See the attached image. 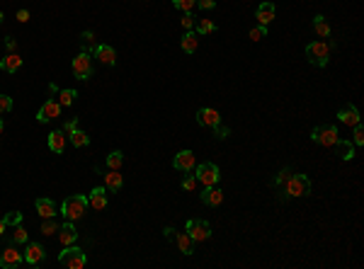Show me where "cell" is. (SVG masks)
Here are the masks:
<instances>
[{"label": "cell", "instance_id": "cell-1", "mask_svg": "<svg viewBox=\"0 0 364 269\" xmlns=\"http://www.w3.org/2000/svg\"><path fill=\"white\" fill-rule=\"evenodd\" d=\"M330 51H333V46L328 41H323V39H318V41H311L309 46H306V58H309L311 66L323 68V66H328V61H330Z\"/></svg>", "mask_w": 364, "mask_h": 269}, {"label": "cell", "instance_id": "cell-2", "mask_svg": "<svg viewBox=\"0 0 364 269\" xmlns=\"http://www.w3.org/2000/svg\"><path fill=\"white\" fill-rule=\"evenodd\" d=\"M88 211V197H68L63 204H61V214L66 221H78L83 218V214Z\"/></svg>", "mask_w": 364, "mask_h": 269}, {"label": "cell", "instance_id": "cell-3", "mask_svg": "<svg viewBox=\"0 0 364 269\" xmlns=\"http://www.w3.org/2000/svg\"><path fill=\"white\" fill-rule=\"evenodd\" d=\"M85 252L80 250V248H73V245H66L63 252L58 255V265L66 269H83L85 267Z\"/></svg>", "mask_w": 364, "mask_h": 269}, {"label": "cell", "instance_id": "cell-4", "mask_svg": "<svg viewBox=\"0 0 364 269\" xmlns=\"http://www.w3.org/2000/svg\"><path fill=\"white\" fill-rule=\"evenodd\" d=\"M284 192L287 197H309L311 194V179L306 175H294L291 172L289 179L284 182Z\"/></svg>", "mask_w": 364, "mask_h": 269}, {"label": "cell", "instance_id": "cell-5", "mask_svg": "<svg viewBox=\"0 0 364 269\" xmlns=\"http://www.w3.org/2000/svg\"><path fill=\"white\" fill-rule=\"evenodd\" d=\"M338 136H340L338 134V126H333V124H321L311 131V138L318 145H323V148H333V145L338 143Z\"/></svg>", "mask_w": 364, "mask_h": 269}, {"label": "cell", "instance_id": "cell-6", "mask_svg": "<svg viewBox=\"0 0 364 269\" xmlns=\"http://www.w3.org/2000/svg\"><path fill=\"white\" fill-rule=\"evenodd\" d=\"M92 73H95V66H92V58L88 51H80V54L73 58V75L78 80H90Z\"/></svg>", "mask_w": 364, "mask_h": 269}, {"label": "cell", "instance_id": "cell-7", "mask_svg": "<svg viewBox=\"0 0 364 269\" xmlns=\"http://www.w3.org/2000/svg\"><path fill=\"white\" fill-rule=\"evenodd\" d=\"M187 233H189V238H192L194 243H204V240H209V235H211V226H209L206 221H201V218H189V221H187Z\"/></svg>", "mask_w": 364, "mask_h": 269}, {"label": "cell", "instance_id": "cell-8", "mask_svg": "<svg viewBox=\"0 0 364 269\" xmlns=\"http://www.w3.org/2000/svg\"><path fill=\"white\" fill-rule=\"evenodd\" d=\"M194 177L199 179V184L211 187V184H216L218 179H221V172H218V167L214 162H201V165H197V175Z\"/></svg>", "mask_w": 364, "mask_h": 269}, {"label": "cell", "instance_id": "cell-9", "mask_svg": "<svg viewBox=\"0 0 364 269\" xmlns=\"http://www.w3.org/2000/svg\"><path fill=\"white\" fill-rule=\"evenodd\" d=\"M165 235H168L170 240H175V245L180 248L182 255H192V252H194V240L189 238L187 231H184V233H178V231H173V228H165Z\"/></svg>", "mask_w": 364, "mask_h": 269}, {"label": "cell", "instance_id": "cell-10", "mask_svg": "<svg viewBox=\"0 0 364 269\" xmlns=\"http://www.w3.org/2000/svg\"><path fill=\"white\" fill-rule=\"evenodd\" d=\"M22 262H24V255L17 248H12V245L0 252V267L2 269H17Z\"/></svg>", "mask_w": 364, "mask_h": 269}, {"label": "cell", "instance_id": "cell-11", "mask_svg": "<svg viewBox=\"0 0 364 269\" xmlns=\"http://www.w3.org/2000/svg\"><path fill=\"white\" fill-rule=\"evenodd\" d=\"M173 167L180 170V172H192L197 167V155L192 150H180L175 158H173Z\"/></svg>", "mask_w": 364, "mask_h": 269}, {"label": "cell", "instance_id": "cell-12", "mask_svg": "<svg viewBox=\"0 0 364 269\" xmlns=\"http://www.w3.org/2000/svg\"><path fill=\"white\" fill-rule=\"evenodd\" d=\"M56 117H61V105H58L56 100H46V102L41 105V109L36 112V122H39V124H46V122H51Z\"/></svg>", "mask_w": 364, "mask_h": 269}, {"label": "cell", "instance_id": "cell-13", "mask_svg": "<svg viewBox=\"0 0 364 269\" xmlns=\"http://www.w3.org/2000/svg\"><path fill=\"white\" fill-rule=\"evenodd\" d=\"M274 15H277V10H274L272 2H260L257 5V10H255V19H257V24L260 27H270L272 24Z\"/></svg>", "mask_w": 364, "mask_h": 269}, {"label": "cell", "instance_id": "cell-14", "mask_svg": "<svg viewBox=\"0 0 364 269\" xmlns=\"http://www.w3.org/2000/svg\"><path fill=\"white\" fill-rule=\"evenodd\" d=\"M22 255H24V262H27V265H32V267L41 265V262H44V257H46V252H44V248H41L39 243H27V250L22 252Z\"/></svg>", "mask_w": 364, "mask_h": 269}, {"label": "cell", "instance_id": "cell-15", "mask_svg": "<svg viewBox=\"0 0 364 269\" xmlns=\"http://www.w3.org/2000/svg\"><path fill=\"white\" fill-rule=\"evenodd\" d=\"M197 124L199 126H206V129H214V126L221 124V114H218L216 109L211 107H204L197 112Z\"/></svg>", "mask_w": 364, "mask_h": 269}, {"label": "cell", "instance_id": "cell-16", "mask_svg": "<svg viewBox=\"0 0 364 269\" xmlns=\"http://www.w3.org/2000/svg\"><path fill=\"white\" fill-rule=\"evenodd\" d=\"M92 51H95V58H97L100 63H105V66H114V63H117V51H114L109 44H100V46H95Z\"/></svg>", "mask_w": 364, "mask_h": 269}, {"label": "cell", "instance_id": "cell-17", "mask_svg": "<svg viewBox=\"0 0 364 269\" xmlns=\"http://www.w3.org/2000/svg\"><path fill=\"white\" fill-rule=\"evenodd\" d=\"M88 206L102 211L107 206V187H95L90 194H88Z\"/></svg>", "mask_w": 364, "mask_h": 269}, {"label": "cell", "instance_id": "cell-18", "mask_svg": "<svg viewBox=\"0 0 364 269\" xmlns=\"http://www.w3.org/2000/svg\"><path fill=\"white\" fill-rule=\"evenodd\" d=\"M75 240H78V231H75L73 221H66V223L58 228V243L66 248V245H73Z\"/></svg>", "mask_w": 364, "mask_h": 269}, {"label": "cell", "instance_id": "cell-19", "mask_svg": "<svg viewBox=\"0 0 364 269\" xmlns=\"http://www.w3.org/2000/svg\"><path fill=\"white\" fill-rule=\"evenodd\" d=\"M338 119H340L343 124H347V126L362 124V122H360V112H357V107H355V105H345V107L338 112Z\"/></svg>", "mask_w": 364, "mask_h": 269}, {"label": "cell", "instance_id": "cell-20", "mask_svg": "<svg viewBox=\"0 0 364 269\" xmlns=\"http://www.w3.org/2000/svg\"><path fill=\"white\" fill-rule=\"evenodd\" d=\"M201 201H204L206 206H221V201H223V192L218 189L216 184H211V187H206V189L201 192Z\"/></svg>", "mask_w": 364, "mask_h": 269}, {"label": "cell", "instance_id": "cell-21", "mask_svg": "<svg viewBox=\"0 0 364 269\" xmlns=\"http://www.w3.org/2000/svg\"><path fill=\"white\" fill-rule=\"evenodd\" d=\"M34 206H36V214L41 216V218H54L56 211H58L51 199H36Z\"/></svg>", "mask_w": 364, "mask_h": 269}, {"label": "cell", "instance_id": "cell-22", "mask_svg": "<svg viewBox=\"0 0 364 269\" xmlns=\"http://www.w3.org/2000/svg\"><path fill=\"white\" fill-rule=\"evenodd\" d=\"M0 68L5 73H15L22 68V58H19V54H15V51H10V54L5 56V58H0Z\"/></svg>", "mask_w": 364, "mask_h": 269}, {"label": "cell", "instance_id": "cell-23", "mask_svg": "<svg viewBox=\"0 0 364 269\" xmlns=\"http://www.w3.org/2000/svg\"><path fill=\"white\" fill-rule=\"evenodd\" d=\"M49 148L61 155L66 150V131H51L49 134Z\"/></svg>", "mask_w": 364, "mask_h": 269}, {"label": "cell", "instance_id": "cell-24", "mask_svg": "<svg viewBox=\"0 0 364 269\" xmlns=\"http://www.w3.org/2000/svg\"><path fill=\"white\" fill-rule=\"evenodd\" d=\"M335 150H338V155L343 158V160H352L355 158V143H350L345 138H338V143L333 145Z\"/></svg>", "mask_w": 364, "mask_h": 269}, {"label": "cell", "instance_id": "cell-25", "mask_svg": "<svg viewBox=\"0 0 364 269\" xmlns=\"http://www.w3.org/2000/svg\"><path fill=\"white\" fill-rule=\"evenodd\" d=\"M180 44H182V51H184V54H194V51H197V46H199V39H197V34L189 29L187 34L182 36Z\"/></svg>", "mask_w": 364, "mask_h": 269}, {"label": "cell", "instance_id": "cell-26", "mask_svg": "<svg viewBox=\"0 0 364 269\" xmlns=\"http://www.w3.org/2000/svg\"><path fill=\"white\" fill-rule=\"evenodd\" d=\"M122 184H124V179L119 175V170H109L107 175H105V187H107V189L117 192V189H122Z\"/></svg>", "mask_w": 364, "mask_h": 269}, {"label": "cell", "instance_id": "cell-27", "mask_svg": "<svg viewBox=\"0 0 364 269\" xmlns=\"http://www.w3.org/2000/svg\"><path fill=\"white\" fill-rule=\"evenodd\" d=\"M68 134H71V143L75 145V148H85V145L90 143V136H88L85 131H80L78 126H75V129H71Z\"/></svg>", "mask_w": 364, "mask_h": 269}, {"label": "cell", "instance_id": "cell-28", "mask_svg": "<svg viewBox=\"0 0 364 269\" xmlns=\"http://www.w3.org/2000/svg\"><path fill=\"white\" fill-rule=\"evenodd\" d=\"M313 29H316V34L321 36V39H328L330 36V24H328V19L323 15H316L313 17Z\"/></svg>", "mask_w": 364, "mask_h": 269}, {"label": "cell", "instance_id": "cell-29", "mask_svg": "<svg viewBox=\"0 0 364 269\" xmlns=\"http://www.w3.org/2000/svg\"><path fill=\"white\" fill-rule=\"evenodd\" d=\"M122 162H124V153L122 150H112L107 155V167L109 170H122Z\"/></svg>", "mask_w": 364, "mask_h": 269}, {"label": "cell", "instance_id": "cell-30", "mask_svg": "<svg viewBox=\"0 0 364 269\" xmlns=\"http://www.w3.org/2000/svg\"><path fill=\"white\" fill-rule=\"evenodd\" d=\"M75 97H78L75 90H61V92H58V105H61V107H71L73 102H75Z\"/></svg>", "mask_w": 364, "mask_h": 269}, {"label": "cell", "instance_id": "cell-31", "mask_svg": "<svg viewBox=\"0 0 364 269\" xmlns=\"http://www.w3.org/2000/svg\"><path fill=\"white\" fill-rule=\"evenodd\" d=\"M197 32H199V34H211V32H216L214 19H199V22H197Z\"/></svg>", "mask_w": 364, "mask_h": 269}, {"label": "cell", "instance_id": "cell-32", "mask_svg": "<svg viewBox=\"0 0 364 269\" xmlns=\"http://www.w3.org/2000/svg\"><path fill=\"white\" fill-rule=\"evenodd\" d=\"M58 223H56L54 218H44V223H41V233L44 235H54V233H58Z\"/></svg>", "mask_w": 364, "mask_h": 269}, {"label": "cell", "instance_id": "cell-33", "mask_svg": "<svg viewBox=\"0 0 364 269\" xmlns=\"http://www.w3.org/2000/svg\"><path fill=\"white\" fill-rule=\"evenodd\" d=\"M173 5H175V10H180V12H192L194 5H197V0H173Z\"/></svg>", "mask_w": 364, "mask_h": 269}, {"label": "cell", "instance_id": "cell-34", "mask_svg": "<svg viewBox=\"0 0 364 269\" xmlns=\"http://www.w3.org/2000/svg\"><path fill=\"white\" fill-rule=\"evenodd\" d=\"M184 192H197V187H199V179L194 177V175H187V177L182 179V184H180Z\"/></svg>", "mask_w": 364, "mask_h": 269}, {"label": "cell", "instance_id": "cell-35", "mask_svg": "<svg viewBox=\"0 0 364 269\" xmlns=\"http://www.w3.org/2000/svg\"><path fill=\"white\" fill-rule=\"evenodd\" d=\"M12 240H15V243H19V245H24V243L29 240V238H27V231L22 228V223H19V226H15V231H12Z\"/></svg>", "mask_w": 364, "mask_h": 269}, {"label": "cell", "instance_id": "cell-36", "mask_svg": "<svg viewBox=\"0 0 364 269\" xmlns=\"http://www.w3.org/2000/svg\"><path fill=\"white\" fill-rule=\"evenodd\" d=\"M248 36H250L253 41H260V39L267 36V27H260V24H257V27H253V29L248 32Z\"/></svg>", "mask_w": 364, "mask_h": 269}, {"label": "cell", "instance_id": "cell-37", "mask_svg": "<svg viewBox=\"0 0 364 269\" xmlns=\"http://www.w3.org/2000/svg\"><path fill=\"white\" fill-rule=\"evenodd\" d=\"M355 131H352V143L355 145H362L364 143V129L362 124H357V126H352Z\"/></svg>", "mask_w": 364, "mask_h": 269}, {"label": "cell", "instance_id": "cell-38", "mask_svg": "<svg viewBox=\"0 0 364 269\" xmlns=\"http://www.w3.org/2000/svg\"><path fill=\"white\" fill-rule=\"evenodd\" d=\"M10 109H12V97H7V95L0 92V114H7Z\"/></svg>", "mask_w": 364, "mask_h": 269}, {"label": "cell", "instance_id": "cell-39", "mask_svg": "<svg viewBox=\"0 0 364 269\" xmlns=\"http://www.w3.org/2000/svg\"><path fill=\"white\" fill-rule=\"evenodd\" d=\"M5 223H7V226H19V223H22V214H19V211H10V214L5 216Z\"/></svg>", "mask_w": 364, "mask_h": 269}, {"label": "cell", "instance_id": "cell-40", "mask_svg": "<svg viewBox=\"0 0 364 269\" xmlns=\"http://www.w3.org/2000/svg\"><path fill=\"white\" fill-rule=\"evenodd\" d=\"M228 134H231V129H228V126H214V136H216L218 141H223V138H226V136H228Z\"/></svg>", "mask_w": 364, "mask_h": 269}, {"label": "cell", "instance_id": "cell-41", "mask_svg": "<svg viewBox=\"0 0 364 269\" xmlns=\"http://www.w3.org/2000/svg\"><path fill=\"white\" fill-rule=\"evenodd\" d=\"M80 39H83V44H85L88 49H95V46H97V44H95V34H92V32H83Z\"/></svg>", "mask_w": 364, "mask_h": 269}, {"label": "cell", "instance_id": "cell-42", "mask_svg": "<svg viewBox=\"0 0 364 269\" xmlns=\"http://www.w3.org/2000/svg\"><path fill=\"white\" fill-rule=\"evenodd\" d=\"M182 27H184V29H192V27H194V17H192V12H182Z\"/></svg>", "mask_w": 364, "mask_h": 269}, {"label": "cell", "instance_id": "cell-43", "mask_svg": "<svg viewBox=\"0 0 364 269\" xmlns=\"http://www.w3.org/2000/svg\"><path fill=\"white\" fill-rule=\"evenodd\" d=\"M197 5H199L201 10H214L216 7V0H197Z\"/></svg>", "mask_w": 364, "mask_h": 269}, {"label": "cell", "instance_id": "cell-44", "mask_svg": "<svg viewBox=\"0 0 364 269\" xmlns=\"http://www.w3.org/2000/svg\"><path fill=\"white\" fill-rule=\"evenodd\" d=\"M289 175H291V170H289V167H284V170L277 175V184H284V182L289 179Z\"/></svg>", "mask_w": 364, "mask_h": 269}, {"label": "cell", "instance_id": "cell-45", "mask_svg": "<svg viewBox=\"0 0 364 269\" xmlns=\"http://www.w3.org/2000/svg\"><path fill=\"white\" fill-rule=\"evenodd\" d=\"M17 19L19 22H29V10H24V7L17 10Z\"/></svg>", "mask_w": 364, "mask_h": 269}, {"label": "cell", "instance_id": "cell-46", "mask_svg": "<svg viewBox=\"0 0 364 269\" xmlns=\"http://www.w3.org/2000/svg\"><path fill=\"white\" fill-rule=\"evenodd\" d=\"M5 46H7L10 51H15V39H12V36H7V41H5Z\"/></svg>", "mask_w": 364, "mask_h": 269}, {"label": "cell", "instance_id": "cell-47", "mask_svg": "<svg viewBox=\"0 0 364 269\" xmlns=\"http://www.w3.org/2000/svg\"><path fill=\"white\" fill-rule=\"evenodd\" d=\"M5 228H7V223H5V218H0V235L5 233Z\"/></svg>", "mask_w": 364, "mask_h": 269}, {"label": "cell", "instance_id": "cell-48", "mask_svg": "<svg viewBox=\"0 0 364 269\" xmlns=\"http://www.w3.org/2000/svg\"><path fill=\"white\" fill-rule=\"evenodd\" d=\"M2 131H5V126H2V122H0V136H2Z\"/></svg>", "mask_w": 364, "mask_h": 269}, {"label": "cell", "instance_id": "cell-49", "mask_svg": "<svg viewBox=\"0 0 364 269\" xmlns=\"http://www.w3.org/2000/svg\"><path fill=\"white\" fill-rule=\"evenodd\" d=\"M2 19H5V15H2V10H0V22H2Z\"/></svg>", "mask_w": 364, "mask_h": 269}]
</instances>
